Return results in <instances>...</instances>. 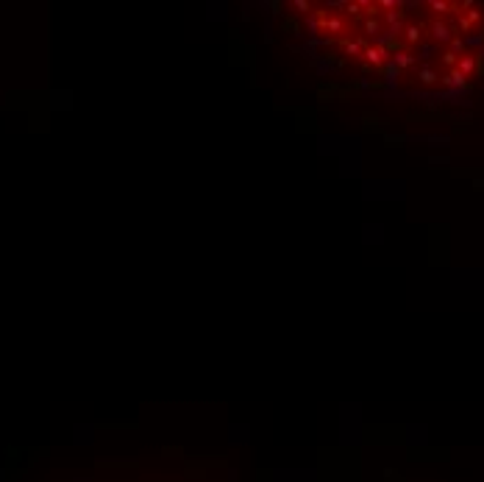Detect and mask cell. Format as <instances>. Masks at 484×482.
I'll use <instances>...</instances> for the list:
<instances>
[{
    "label": "cell",
    "instance_id": "6da1fadb",
    "mask_svg": "<svg viewBox=\"0 0 484 482\" xmlns=\"http://www.w3.org/2000/svg\"><path fill=\"white\" fill-rule=\"evenodd\" d=\"M292 9L315 59L370 78L451 81L465 45L482 37L465 25L470 6L298 3Z\"/></svg>",
    "mask_w": 484,
    "mask_h": 482
}]
</instances>
